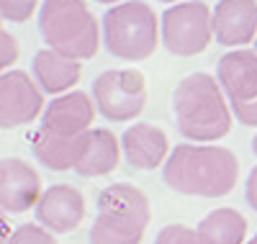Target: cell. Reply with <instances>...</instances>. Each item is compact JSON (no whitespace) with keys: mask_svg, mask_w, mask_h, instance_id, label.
<instances>
[{"mask_svg":"<svg viewBox=\"0 0 257 244\" xmlns=\"http://www.w3.org/2000/svg\"><path fill=\"white\" fill-rule=\"evenodd\" d=\"M165 183L175 193L198 198L229 195L239 177V160L226 147L178 144L165 162Z\"/></svg>","mask_w":257,"mask_h":244,"instance_id":"6da1fadb","label":"cell"},{"mask_svg":"<svg viewBox=\"0 0 257 244\" xmlns=\"http://www.w3.org/2000/svg\"><path fill=\"white\" fill-rule=\"evenodd\" d=\"M173 110L180 134L190 142H216L231 131L229 98L208 72H193L178 82Z\"/></svg>","mask_w":257,"mask_h":244,"instance_id":"7a4b0ae2","label":"cell"},{"mask_svg":"<svg viewBox=\"0 0 257 244\" xmlns=\"http://www.w3.org/2000/svg\"><path fill=\"white\" fill-rule=\"evenodd\" d=\"M39 31L47 47L77 62L95 57L100 29L85 0H44L39 11Z\"/></svg>","mask_w":257,"mask_h":244,"instance_id":"3957f363","label":"cell"},{"mask_svg":"<svg viewBox=\"0 0 257 244\" xmlns=\"http://www.w3.org/2000/svg\"><path fill=\"white\" fill-rule=\"evenodd\" d=\"M149 218V201L137 185H108L98 195V216L90 231V244H142Z\"/></svg>","mask_w":257,"mask_h":244,"instance_id":"277c9868","label":"cell"},{"mask_svg":"<svg viewBox=\"0 0 257 244\" xmlns=\"http://www.w3.org/2000/svg\"><path fill=\"white\" fill-rule=\"evenodd\" d=\"M103 44L113 57L142 62L160 47V18L144 0H123L103 16Z\"/></svg>","mask_w":257,"mask_h":244,"instance_id":"5b68a950","label":"cell"},{"mask_svg":"<svg viewBox=\"0 0 257 244\" xmlns=\"http://www.w3.org/2000/svg\"><path fill=\"white\" fill-rule=\"evenodd\" d=\"M213 11L203 0L175 3L162 13V41L170 54L196 57L213 41Z\"/></svg>","mask_w":257,"mask_h":244,"instance_id":"8992f818","label":"cell"},{"mask_svg":"<svg viewBox=\"0 0 257 244\" xmlns=\"http://www.w3.org/2000/svg\"><path fill=\"white\" fill-rule=\"evenodd\" d=\"M93 98L108 121H134L147 103V80L139 70H105L93 82Z\"/></svg>","mask_w":257,"mask_h":244,"instance_id":"52a82bcc","label":"cell"},{"mask_svg":"<svg viewBox=\"0 0 257 244\" xmlns=\"http://www.w3.org/2000/svg\"><path fill=\"white\" fill-rule=\"evenodd\" d=\"M219 82L244 126H257V52L234 49L219 59Z\"/></svg>","mask_w":257,"mask_h":244,"instance_id":"ba28073f","label":"cell"},{"mask_svg":"<svg viewBox=\"0 0 257 244\" xmlns=\"http://www.w3.org/2000/svg\"><path fill=\"white\" fill-rule=\"evenodd\" d=\"M44 87L24 70H6L0 77V126L16 129L44 116Z\"/></svg>","mask_w":257,"mask_h":244,"instance_id":"9c48e42d","label":"cell"},{"mask_svg":"<svg viewBox=\"0 0 257 244\" xmlns=\"http://www.w3.org/2000/svg\"><path fill=\"white\" fill-rule=\"evenodd\" d=\"M39 172L18 157H8L0 165V206L6 213H26L41 201Z\"/></svg>","mask_w":257,"mask_h":244,"instance_id":"30bf717a","label":"cell"},{"mask_svg":"<svg viewBox=\"0 0 257 244\" xmlns=\"http://www.w3.org/2000/svg\"><path fill=\"white\" fill-rule=\"evenodd\" d=\"M93 121H95V105L88 93H80V90L54 98L47 105L44 116H41V126L59 137L88 134L93 129Z\"/></svg>","mask_w":257,"mask_h":244,"instance_id":"8fae6325","label":"cell"},{"mask_svg":"<svg viewBox=\"0 0 257 244\" xmlns=\"http://www.w3.org/2000/svg\"><path fill=\"white\" fill-rule=\"evenodd\" d=\"M36 218L49 231H57V234L75 231L85 218V198L77 188L67 183L52 185L49 190H44L36 206Z\"/></svg>","mask_w":257,"mask_h":244,"instance_id":"7c38bea8","label":"cell"},{"mask_svg":"<svg viewBox=\"0 0 257 244\" xmlns=\"http://www.w3.org/2000/svg\"><path fill=\"white\" fill-rule=\"evenodd\" d=\"M213 34L224 47H244L257 36V0H219Z\"/></svg>","mask_w":257,"mask_h":244,"instance_id":"4fadbf2b","label":"cell"},{"mask_svg":"<svg viewBox=\"0 0 257 244\" xmlns=\"http://www.w3.org/2000/svg\"><path fill=\"white\" fill-rule=\"evenodd\" d=\"M121 147L128 165L137 170H155L170 157V139L155 124H134L123 131Z\"/></svg>","mask_w":257,"mask_h":244,"instance_id":"5bb4252c","label":"cell"},{"mask_svg":"<svg viewBox=\"0 0 257 244\" xmlns=\"http://www.w3.org/2000/svg\"><path fill=\"white\" fill-rule=\"evenodd\" d=\"M121 142L113 137V131L108 129H90L85 134L80 160L75 165V172L82 177H100L108 175L118 167L121 160Z\"/></svg>","mask_w":257,"mask_h":244,"instance_id":"9a60e30c","label":"cell"},{"mask_svg":"<svg viewBox=\"0 0 257 244\" xmlns=\"http://www.w3.org/2000/svg\"><path fill=\"white\" fill-rule=\"evenodd\" d=\"M29 142H31L34 157L41 165L54 172H64V170H75L80 152H82L85 134L82 137H59V134L47 131L44 126H39L34 134H29Z\"/></svg>","mask_w":257,"mask_h":244,"instance_id":"2e32d148","label":"cell"},{"mask_svg":"<svg viewBox=\"0 0 257 244\" xmlns=\"http://www.w3.org/2000/svg\"><path fill=\"white\" fill-rule=\"evenodd\" d=\"M82 64L54 49H41L34 57V80L52 95H64L80 80Z\"/></svg>","mask_w":257,"mask_h":244,"instance_id":"e0dca14e","label":"cell"},{"mask_svg":"<svg viewBox=\"0 0 257 244\" xmlns=\"http://www.w3.org/2000/svg\"><path fill=\"white\" fill-rule=\"evenodd\" d=\"M198 231L211 244H242L247 236V218L237 208H216L201 218Z\"/></svg>","mask_w":257,"mask_h":244,"instance_id":"ac0fdd59","label":"cell"},{"mask_svg":"<svg viewBox=\"0 0 257 244\" xmlns=\"http://www.w3.org/2000/svg\"><path fill=\"white\" fill-rule=\"evenodd\" d=\"M155 244H211L198 229H190L183 224H170L157 234Z\"/></svg>","mask_w":257,"mask_h":244,"instance_id":"d6986e66","label":"cell"},{"mask_svg":"<svg viewBox=\"0 0 257 244\" xmlns=\"http://www.w3.org/2000/svg\"><path fill=\"white\" fill-rule=\"evenodd\" d=\"M6 244H57V239H54L52 231L44 229V226L24 224V226H18V229L6 239Z\"/></svg>","mask_w":257,"mask_h":244,"instance_id":"ffe728a7","label":"cell"},{"mask_svg":"<svg viewBox=\"0 0 257 244\" xmlns=\"http://www.w3.org/2000/svg\"><path fill=\"white\" fill-rule=\"evenodd\" d=\"M39 8V0H0V13H3L6 21H13V24H24L29 21Z\"/></svg>","mask_w":257,"mask_h":244,"instance_id":"44dd1931","label":"cell"},{"mask_svg":"<svg viewBox=\"0 0 257 244\" xmlns=\"http://www.w3.org/2000/svg\"><path fill=\"white\" fill-rule=\"evenodd\" d=\"M18 54H21L18 39L8 31H0V67H3V72L11 70V64L18 62Z\"/></svg>","mask_w":257,"mask_h":244,"instance_id":"7402d4cb","label":"cell"},{"mask_svg":"<svg viewBox=\"0 0 257 244\" xmlns=\"http://www.w3.org/2000/svg\"><path fill=\"white\" fill-rule=\"evenodd\" d=\"M244 195H247V203L257 211V167H252V172H249V177H247V190H244Z\"/></svg>","mask_w":257,"mask_h":244,"instance_id":"603a6c76","label":"cell"},{"mask_svg":"<svg viewBox=\"0 0 257 244\" xmlns=\"http://www.w3.org/2000/svg\"><path fill=\"white\" fill-rule=\"evenodd\" d=\"M252 152H254V154H257V137H254V139H252Z\"/></svg>","mask_w":257,"mask_h":244,"instance_id":"cb8c5ba5","label":"cell"},{"mask_svg":"<svg viewBox=\"0 0 257 244\" xmlns=\"http://www.w3.org/2000/svg\"><path fill=\"white\" fill-rule=\"evenodd\" d=\"M247 244H257V234H254V236H252V239H249Z\"/></svg>","mask_w":257,"mask_h":244,"instance_id":"d4e9b609","label":"cell"},{"mask_svg":"<svg viewBox=\"0 0 257 244\" xmlns=\"http://www.w3.org/2000/svg\"><path fill=\"white\" fill-rule=\"evenodd\" d=\"M98 3H118V0H98Z\"/></svg>","mask_w":257,"mask_h":244,"instance_id":"484cf974","label":"cell"},{"mask_svg":"<svg viewBox=\"0 0 257 244\" xmlns=\"http://www.w3.org/2000/svg\"><path fill=\"white\" fill-rule=\"evenodd\" d=\"M162 3H173V0H162Z\"/></svg>","mask_w":257,"mask_h":244,"instance_id":"4316f807","label":"cell"}]
</instances>
